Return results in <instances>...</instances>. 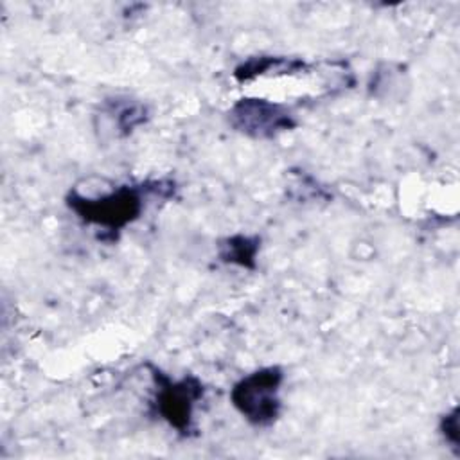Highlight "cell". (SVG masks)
<instances>
[{
	"label": "cell",
	"instance_id": "1",
	"mask_svg": "<svg viewBox=\"0 0 460 460\" xmlns=\"http://www.w3.org/2000/svg\"><path fill=\"white\" fill-rule=\"evenodd\" d=\"M174 192V180L160 178L119 183L93 192H83L79 187H72L65 196V203L77 219L101 230V239L117 241L126 226L142 217L149 199H169Z\"/></svg>",
	"mask_w": 460,
	"mask_h": 460
},
{
	"label": "cell",
	"instance_id": "2",
	"mask_svg": "<svg viewBox=\"0 0 460 460\" xmlns=\"http://www.w3.org/2000/svg\"><path fill=\"white\" fill-rule=\"evenodd\" d=\"M153 379V411L165 420L181 437H192L196 433L194 411L205 397V385L196 376H183L172 379L160 368L147 365Z\"/></svg>",
	"mask_w": 460,
	"mask_h": 460
},
{
	"label": "cell",
	"instance_id": "3",
	"mask_svg": "<svg viewBox=\"0 0 460 460\" xmlns=\"http://www.w3.org/2000/svg\"><path fill=\"white\" fill-rule=\"evenodd\" d=\"M282 383L284 370L279 365L257 368L243 376L230 388V402L248 424L268 428L275 424L282 413Z\"/></svg>",
	"mask_w": 460,
	"mask_h": 460
},
{
	"label": "cell",
	"instance_id": "4",
	"mask_svg": "<svg viewBox=\"0 0 460 460\" xmlns=\"http://www.w3.org/2000/svg\"><path fill=\"white\" fill-rule=\"evenodd\" d=\"M228 122L237 133L255 140L277 138L298 124L289 106L261 97L237 99L228 110Z\"/></svg>",
	"mask_w": 460,
	"mask_h": 460
},
{
	"label": "cell",
	"instance_id": "5",
	"mask_svg": "<svg viewBox=\"0 0 460 460\" xmlns=\"http://www.w3.org/2000/svg\"><path fill=\"white\" fill-rule=\"evenodd\" d=\"M309 65L300 58L286 56H252L239 63L234 68V79L237 83H248L257 77H280V75H296L309 72Z\"/></svg>",
	"mask_w": 460,
	"mask_h": 460
},
{
	"label": "cell",
	"instance_id": "6",
	"mask_svg": "<svg viewBox=\"0 0 460 460\" xmlns=\"http://www.w3.org/2000/svg\"><path fill=\"white\" fill-rule=\"evenodd\" d=\"M101 117L115 137H129L137 128L147 122L149 110L137 99L111 97L101 104Z\"/></svg>",
	"mask_w": 460,
	"mask_h": 460
},
{
	"label": "cell",
	"instance_id": "7",
	"mask_svg": "<svg viewBox=\"0 0 460 460\" xmlns=\"http://www.w3.org/2000/svg\"><path fill=\"white\" fill-rule=\"evenodd\" d=\"M261 250V237L250 234H234L217 243V259L223 264L244 270L257 268V253Z\"/></svg>",
	"mask_w": 460,
	"mask_h": 460
},
{
	"label": "cell",
	"instance_id": "8",
	"mask_svg": "<svg viewBox=\"0 0 460 460\" xmlns=\"http://www.w3.org/2000/svg\"><path fill=\"white\" fill-rule=\"evenodd\" d=\"M438 431L444 442L453 449V453L460 455V411L458 406H453L447 413L440 417Z\"/></svg>",
	"mask_w": 460,
	"mask_h": 460
}]
</instances>
